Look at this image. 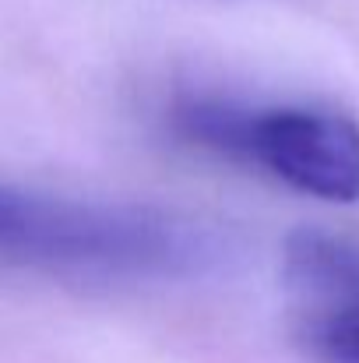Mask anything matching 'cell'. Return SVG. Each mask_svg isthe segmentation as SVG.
<instances>
[{"mask_svg": "<svg viewBox=\"0 0 359 363\" xmlns=\"http://www.w3.org/2000/svg\"><path fill=\"white\" fill-rule=\"evenodd\" d=\"M176 134L250 162L300 194L321 201H359V123L331 110H243L233 103H183Z\"/></svg>", "mask_w": 359, "mask_h": 363, "instance_id": "cell-2", "label": "cell"}, {"mask_svg": "<svg viewBox=\"0 0 359 363\" xmlns=\"http://www.w3.org/2000/svg\"><path fill=\"white\" fill-rule=\"evenodd\" d=\"M303 335L307 350L321 363H359V286L317 300Z\"/></svg>", "mask_w": 359, "mask_h": 363, "instance_id": "cell-3", "label": "cell"}, {"mask_svg": "<svg viewBox=\"0 0 359 363\" xmlns=\"http://www.w3.org/2000/svg\"><path fill=\"white\" fill-rule=\"evenodd\" d=\"M205 250L187 223L141 208H106L0 187V257L103 275H162Z\"/></svg>", "mask_w": 359, "mask_h": 363, "instance_id": "cell-1", "label": "cell"}]
</instances>
